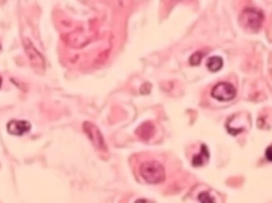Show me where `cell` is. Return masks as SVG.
<instances>
[{
    "instance_id": "obj_1",
    "label": "cell",
    "mask_w": 272,
    "mask_h": 203,
    "mask_svg": "<svg viewBox=\"0 0 272 203\" xmlns=\"http://www.w3.org/2000/svg\"><path fill=\"white\" fill-rule=\"evenodd\" d=\"M139 173L150 184H158L164 182L166 172L164 167L158 161H146L140 165Z\"/></svg>"
},
{
    "instance_id": "obj_2",
    "label": "cell",
    "mask_w": 272,
    "mask_h": 203,
    "mask_svg": "<svg viewBox=\"0 0 272 203\" xmlns=\"http://www.w3.org/2000/svg\"><path fill=\"white\" fill-rule=\"evenodd\" d=\"M264 15L256 8L243 10L240 16V23L247 31L256 32L261 28L264 22Z\"/></svg>"
},
{
    "instance_id": "obj_3",
    "label": "cell",
    "mask_w": 272,
    "mask_h": 203,
    "mask_svg": "<svg viewBox=\"0 0 272 203\" xmlns=\"http://www.w3.org/2000/svg\"><path fill=\"white\" fill-rule=\"evenodd\" d=\"M237 90L235 87L226 82H220L214 86L211 91V96L218 101H230L235 98Z\"/></svg>"
},
{
    "instance_id": "obj_4",
    "label": "cell",
    "mask_w": 272,
    "mask_h": 203,
    "mask_svg": "<svg viewBox=\"0 0 272 203\" xmlns=\"http://www.w3.org/2000/svg\"><path fill=\"white\" fill-rule=\"evenodd\" d=\"M84 130L86 132L88 137H90L91 142L93 145L97 147L98 149H105L106 146L104 145V138L100 133V130L98 129L97 127L95 125L91 124L90 123H86L84 124Z\"/></svg>"
},
{
    "instance_id": "obj_5",
    "label": "cell",
    "mask_w": 272,
    "mask_h": 203,
    "mask_svg": "<svg viewBox=\"0 0 272 203\" xmlns=\"http://www.w3.org/2000/svg\"><path fill=\"white\" fill-rule=\"evenodd\" d=\"M31 126L27 121L13 120L7 125V131L9 133L15 136H22L29 132Z\"/></svg>"
},
{
    "instance_id": "obj_6",
    "label": "cell",
    "mask_w": 272,
    "mask_h": 203,
    "mask_svg": "<svg viewBox=\"0 0 272 203\" xmlns=\"http://www.w3.org/2000/svg\"><path fill=\"white\" fill-rule=\"evenodd\" d=\"M26 50H27V54L29 56L30 60L33 64V66H35L37 69H43L44 60L42 59V56L32 46L30 42H29V44H26Z\"/></svg>"
},
{
    "instance_id": "obj_7",
    "label": "cell",
    "mask_w": 272,
    "mask_h": 203,
    "mask_svg": "<svg viewBox=\"0 0 272 203\" xmlns=\"http://www.w3.org/2000/svg\"><path fill=\"white\" fill-rule=\"evenodd\" d=\"M209 158H210V153H209L208 148L206 147V145H202L201 152L193 156L192 164L194 167H202L208 161Z\"/></svg>"
},
{
    "instance_id": "obj_8",
    "label": "cell",
    "mask_w": 272,
    "mask_h": 203,
    "mask_svg": "<svg viewBox=\"0 0 272 203\" xmlns=\"http://www.w3.org/2000/svg\"><path fill=\"white\" fill-rule=\"evenodd\" d=\"M223 64H224V61L220 56H211L208 59L206 65L210 72L216 73L222 69Z\"/></svg>"
},
{
    "instance_id": "obj_9",
    "label": "cell",
    "mask_w": 272,
    "mask_h": 203,
    "mask_svg": "<svg viewBox=\"0 0 272 203\" xmlns=\"http://www.w3.org/2000/svg\"><path fill=\"white\" fill-rule=\"evenodd\" d=\"M202 56H203V55H202V52H197L190 57L189 62L191 64V65H198L201 62V60H202Z\"/></svg>"
},
{
    "instance_id": "obj_10",
    "label": "cell",
    "mask_w": 272,
    "mask_h": 203,
    "mask_svg": "<svg viewBox=\"0 0 272 203\" xmlns=\"http://www.w3.org/2000/svg\"><path fill=\"white\" fill-rule=\"evenodd\" d=\"M198 199L199 201L202 202V203H213L214 199H212L209 193L202 192L200 194L199 196H198Z\"/></svg>"
},
{
    "instance_id": "obj_11",
    "label": "cell",
    "mask_w": 272,
    "mask_h": 203,
    "mask_svg": "<svg viewBox=\"0 0 272 203\" xmlns=\"http://www.w3.org/2000/svg\"><path fill=\"white\" fill-rule=\"evenodd\" d=\"M265 155H266L267 160H268V161L272 162V145H270V146L267 149Z\"/></svg>"
},
{
    "instance_id": "obj_12",
    "label": "cell",
    "mask_w": 272,
    "mask_h": 203,
    "mask_svg": "<svg viewBox=\"0 0 272 203\" xmlns=\"http://www.w3.org/2000/svg\"><path fill=\"white\" fill-rule=\"evenodd\" d=\"M1 81L2 80H1V78H0V85H1Z\"/></svg>"
}]
</instances>
